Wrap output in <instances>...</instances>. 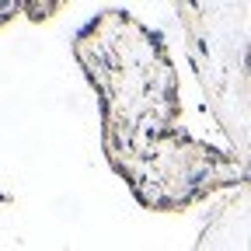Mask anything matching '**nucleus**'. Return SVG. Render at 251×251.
I'll list each match as a JSON object with an SVG mask.
<instances>
[{
	"label": "nucleus",
	"mask_w": 251,
	"mask_h": 251,
	"mask_svg": "<svg viewBox=\"0 0 251 251\" xmlns=\"http://www.w3.org/2000/svg\"><path fill=\"white\" fill-rule=\"evenodd\" d=\"M18 11H25V4H18V0H0V25H7Z\"/></svg>",
	"instance_id": "f257e3e1"
},
{
	"label": "nucleus",
	"mask_w": 251,
	"mask_h": 251,
	"mask_svg": "<svg viewBox=\"0 0 251 251\" xmlns=\"http://www.w3.org/2000/svg\"><path fill=\"white\" fill-rule=\"evenodd\" d=\"M244 70H248V74H251V46H248V49H244Z\"/></svg>",
	"instance_id": "f03ea898"
}]
</instances>
